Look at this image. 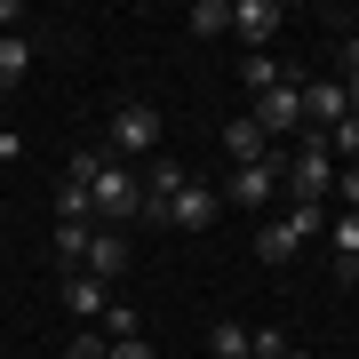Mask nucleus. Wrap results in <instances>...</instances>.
Returning a JSON list of instances; mask_svg holds the SVG:
<instances>
[{
    "instance_id": "obj_27",
    "label": "nucleus",
    "mask_w": 359,
    "mask_h": 359,
    "mask_svg": "<svg viewBox=\"0 0 359 359\" xmlns=\"http://www.w3.org/2000/svg\"><path fill=\"white\" fill-rule=\"evenodd\" d=\"M344 56H351V72H359V25H351V40H344Z\"/></svg>"
},
{
    "instance_id": "obj_18",
    "label": "nucleus",
    "mask_w": 359,
    "mask_h": 359,
    "mask_svg": "<svg viewBox=\"0 0 359 359\" xmlns=\"http://www.w3.org/2000/svg\"><path fill=\"white\" fill-rule=\"evenodd\" d=\"M248 344H256V335H248L240 320H216V327H208V351H216V359H248Z\"/></svg>"
},
{
    "instance_id": "obj_2",
    "label": "nucleus",
    "mask_w": 359,
    "mask_h": 359,
    "mask_svg": "<svg viewBox=\"0 0 359 359\" xmlns=\"http://www.w3.org/2000/svg\"><path fill=\"white\" fill-rule=\"evenodd\" d=\"M88 200H96V216H144V184L128 176V168H112V160L96 168V184H88Z\"/></svg>"
},
{
    "instance_id": "obj_20",
    "label": "nucleus",
    "mask_w": 359,
    "mask_h": 359,
    "mask_svg": "<svg viewBox=\"0 0 359 359\" xmlns=\"http://www.w3.org/2000/svg\"><path fill=\"white\" fill-rule=\"evenodd\" d=\"M96 335H104V344H128V335H144V327H136V311H128V304H104Z\"/></svg>"
},
{
    "instance_id": "obj_25",
    "label": "nucleus",
    "mask_w": 359,
    "mask_h": 359,
    "mask_svg": "<svg viewBox=\"0 0 359 359\" xmlns=\"http://www.w3.org/2000/svg\"><path fill=\"white\" fill-rule=\"evenodd\" d=\"M335 192L351 200V216H359V168H344V176H335Z\"/></svg>"
},
{
    "instance_id": "obj_21",
    "label": "nucleus",
    "mask_w": 359,
    "mask_h": 359,
    "mask_svg": "<svg viewBox=\"0 0 359 359\" xmlns=\"http://www.w3.org/2000/svg\"><path fill=\"white\" fill-rule=\"evenodd\" d=\"M327 152H359V120H351V112H344V120L327 128Z\"/></svg>"
},
{
    "instance_id": "obj_5",
    "label": "nucleus",
    "mask_w": 359,
    "mask_h": 359,
    "mask_svg": "<svg viewBox=\"0 0 359 359\" xmlns=\"http://www.w3.org/2000/svg\"><path fill=\"white\" fill-rule=\"evenodd\" d=\"M280 16H287L280 0H231V32L248 40V56H256V48H264L271 32H280Z\"/></svg>"
},
{
    "instance_id": "obj_11",
    "label": "nucleus",
    "mask_w": 359,
    "mask_h": 359,
    "mask_svg": "<svg viewBox=\"0 0 359 359\" xmlns=\"http://www.w3.org/2000/svg\"><path fill=\"white\" fill-rule=\"evenodd\" d=\"M224 152L248 168V160H264V152H271V136L256 128V120H224Z\"/></svg>"
},
{
    "instance_id": "obj_19",
    "label": "nucleus",
    "mask_w": 359,
    "mask_h": 359,
    "mask_svg": "<svg viewBox=\"0 0 359 359\" xmlns=\"http://www.w3.org/2000/svg\"><path fill=\"white\" fill-rule=\"evenodd\" d=\"M216 32H231V0H200L192 8V40H216Z\"/></svg>"
},
{
    "instance_id": "obj_1",
    "label": "nucleus",
    "mask_w": 359,
    "mask_h": 359,
    "mask_svg": "<svg viewBox=\"0 0 359 359\" xmlns=\"http://www.w3.org/2000/svg\"><path fill=\"white\" fill-rule=\"evenodd\" d=\"M280 176H287V200H295V208H320V200L335 192V160H327V136H304V144L287 152V168H280Z\"/></svg>"
},
{
    "instance_id": "obj_15",
    "label": "nucleus",
    "mask_w": 359,
    "mask_h": 359,
    "mask_svg": "<svg viewBox=\"0 0 359 359\" xmlns=\"http://www.w3.org/2000/svg\"><path fill=\"white\" fill-rule=\"evenodd\" d=\"M56 216H65V224H96V200H88V184H80V176L56 184Z\"/></svg>"
},
{
    "instance_id": "obj_13",
    "label": "nucleus",
    "mask_w": 359,
    "mask_h": 359,
    "mask_svg": "<svg viewBox=\"0 0 359 359\" xmlns=\"http://www.w3.org/2000/svg\"><path fill=\"white\" fill-rule=\"evenodd\" d=\"M280 80H287V65H280V56H271V48H256V56H240V88H280Z\"/></svg>"
},
{
    "instance_id": "obj_14",
    "label": "nucleus",
    "mask_w": 359,
    "mask_h": 359,
    "mask_svg": "<svg viewBox=\"0 0 359 359\" xmlns=\"http://www.w3.org/2000/svg\"><path fill=\"white\" fill-rule=\"evenodd\" d=\"M88 240H96V224H56V264L80 271V264H88Z\"/></svg>"
},
{
    "instance_id": "obj_10",
    "label": "nucleus",
    "mask_w": 359,
    "mask_h": 359,
    "mask_svg": "<svg viewBox=\"0 0 359 359\" xmlns=\"http://www.w3.org/2000/svg\"><path fill=\"white\" fill-rule=\"evenodd\" d=\"M176 192H184V168H176V160H160V168H152V184H144V216L168 224V200H176Z\"/></svg>"
},
{
    "instance_id": "obj_3",
    "label": "nucleus",
    "mask_w": 359,
    "mask_h": 359,
    "mask_svg": "<svg viewBox=\"0 0 359 359\" xmlns=\"http://www.w3.org/2000/svg\"><path fill=\"white\" fill-rule=\"evenodd\" d=\"M248 120H256L264 136H295V128H304V88H295V80H280V88H264Z\"/></svg>"
},
{
    "instance_id": "obj_22",
    "label": "nucleus",
    "mask_w": 359,
    "mask_h": 359,
    "mask_svg": "<svg viewBox=\"0 0 359 359\" xmlns=\"http://www.w3.org/2000/svg\"><path fill=\"white\" fill-rule=\"evenodd\" d=\"M65 359H104V335H96V327H80L72 344H65Z\"/></svg>"
},
{
    "instance_id": "obj_16",
    "label": "nucleus",
    "mask_w": 359,
    "mask_h": 359,
    "mask_svg": "<svg viewBox=\"0 0 359 359\" xmlns=\"http://www.w3.org/2000/svg\"><path fill=\"white\" fill-rule=\"evenodd\" d=\"M335 280H359V216H335Z\"/></svg>"
},
{
    "instance_id": "obj_8",
    "label": "nucleus",
    "mask_w": 359,
    "mask_h": 359,
    "mask_svg": "<svg viewBox=\"0 0 359 359\" xmlns=\"http://www.w3.org/2000/svg\"><path fill=\"white\" fill-rule=\"evenodd\" d=\"M80 271H88V280H120V271H128V240H120V231H96Z\"/></svg>"
},
{
    "instance_id": "obj_4",
    "label": "nucleus",
    "mask_w": 359,
    "mask_h": 359,
    "mask_svg": "<svg viewBox=\"0 0 359 359\" xmlns=\"http://www.w3.org/2000/svg\"><path fill=\"white\" fill-rule=\"evenodd\" d=\"M112 144L120 152H160V112L152 104H120L112 112Z\"/></svg>"
},
{
    "instance_id": "obj_12",
    "label": "nucleus",
    "mask_w": 359,
    "mask_h": 359,
    "mask_svg": "<svg viewBox=\"0 0 359 359\" xmlns=\"http://www.w3.org/2000/svg\"><path fill=\"white\" fill-rule=\"evenodd\" d=\"M25 72H32V40L25 32H0V96H8Z\"/></svg>"
},
{
    "instance_id": "obj_17",
    "label": "nucleus",
    "mask_w": 359,
    "mask_h": 359,
    "mask_svg": "<svg viewBox=\"0 0 359 359\" xmlns=\"http://www.w3.org/2000/svg\"><path fill=\"white\" fill-rule=\"evenodd\" d=\"M295 248H304V240H295V231H287L280 216H271V224L256 231V256H264V264H287V256H295Z\"/></svg>"
},
{
    "instance_id": "obj_9",
    "label": "nucleus",
    "mask_w": 359,
    "mask_h": 359,
    "mask_svg": "<svg viewBox=\"0 0 359 359\" xmlns=\"http://www.w3.org/2000/svg\"><path fill=\"white\" fill-rule=\"evenodd\" d=\"M104 304H112V295H104V280L65 271V311H72V320H104Z\"/></svg>"
},
{
    "instance_id": "obj_24",
    "label": "nucleus",
    "mask_w": 359,
    "mask_h": 359,
    "mask_svg": "<svg viewBox=\"0 0 359 359\" xmlns=\"http://www.w3.org/2000/svg\"><path fill=\"white\" fill-rule=\"evenodd\" d=\"M104 359H160V351L144 344V335H128V344H104Z\"/></svg>"
},
{
    "instance_id": "obj_28",
    "label": "nucleus",
    "mask_w": 359,
    "mask_h": 359,
    "mask_svg": "<svg viewBox=\"0 0 359 359\" xmlns=\"http://www.w3.org/2000/svg\"><path fill=\"white\" fill-rule=\"evenodd\" d=\"M287 359H311V351H295V344H287Z\"/></svg>"
},
{
    "instance_id": "obj_23",
    "label": "nucleus",
    "mask_w": 359,
    "mask_h": 359,
    "mask_svg": "<svg viewBox=\"0 0 359 359\" xmlns=\"http://www.w3.org/2000/svg\"><path fill=\"white\" fill-rule=\"evenodd\" d=\"M287 231H295V240H311V231H320V208H287V216H280Z\"/></svg>"
},
{
    "instance_id": "obj_6",
    "label": "nucleus",
    "mask_w": 359,
    "mask_h": 359,
    "mask_svg": "<svg viewBox=\"0 0 359 359\" xmlns=\"http://www.w3.org/2000/svg\"><path fill=\"white\" fill-rule=\"evenodd\" d=\"M271 192H280V168H271V160H248L240 168V176H231V208H256V216H264V208H271Z\"/></svg>"
},
{
    "instance_id": "obj_7",
    "label": "nucleus",
    "mask_w": 359,
    "mask_h": 359,
    "mask_svg": "<svg viewBox=\"0 0 359 359\" xmlns=\"http://www.w3.org/2000/svg\"><path fill=\"white\" fill-rule=\"evenodd\" d=\"M216 208H224V192H208V184H184V192L168 200V224H184V231H208V224H216Z\"/></svg>"
},
{
    "instance_id": "obj_26",
    "label": "nucleus",
    "mask_w": 359,
    "mask_h": 359,
    "mask_svg": "<svg viewBox=\"0 0 359 359\" xmlns=\"http://www.w3.org/2000/svg\"><path fill=\"white\" fill-rule=\"evenodd\" d=\"M344 104H351V120H359V72H351V80H344Z\"/></svg>"
}]
</instances>
